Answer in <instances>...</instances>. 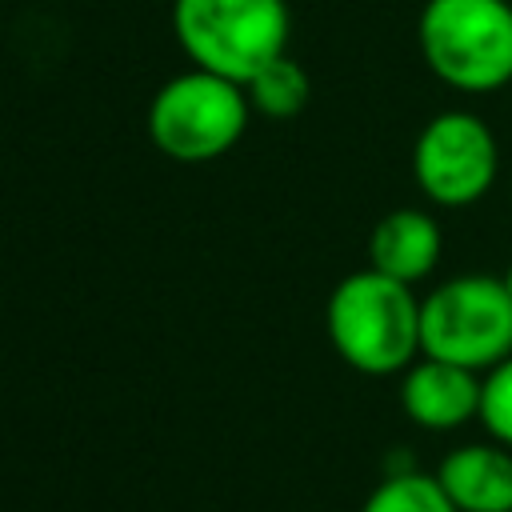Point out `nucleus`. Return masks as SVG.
<instances>
[{"label":"nucleus","mask_w":512,"mask_h":512,"mask_svg":"<svg viewBox=\"0 0 512 512\" xmlns=\"http://www.w3.org/2000/svg\"><path fill=\"white\" fill-rule=\"evenodd\" d=\"M324 328L336 356L364 376H396L420 360V300L412 284L376 268L348 272L332 288Z\"/></svg>","instance_id":"f257e3e1"},{"label":"nucleus","mask_w":512,"mask_h":512,"mask_svg":"<svg viewBox=\"0 0 512 512\" xmlns=\"http://www.w3.org/2000/svg\"><path fill=\"white\" fill-rule=\"evenodd\" d=\"M416 48L428 72L464 96L512 84V4L508 0H424Z\"/></svg>","instance_id":"f03ea898"},{"label":"nucleus","mask_w":512,"mask_h":512,"mask_svg":"<svg viewBox=\"0 0 512 512\" xmlns=\"http://www.w3.org/2000/svg\"><path fill=\"white\" fill-rule=\"evenodd\" d=\"M172 36L192 68L248 84L288 52V0H172Z\"/></svg>","instance_id":"7ed1b4c3"},{"label":"nucleus","mask_w":512,"mask_h":512,"mask_svg":"<svg viewBox=\"0 0 512 512\" xmlns=\"http://www.w3.org/2000/svg\"><path fill=\"white\" fill-rule=\"evenodd\" d=\"M252 116L248 92L204 68H188L164 80L148 104L144 128L156 152L180 164H204L236 148Z\"/></svg>","instance_id":"20e7f679"},{"label":"nucleus","mask_w":512,"mask_h":512,"mask_svg":"<svg viewBox=\"0 0 512 512\" xmlns=\"http://www.w3.org/2000/svg\"><path fill=\"white\" fill-rule=\"evenodd\" d=\"M420 356L472 372H488L512 356V296L504 276L464 272L436 284L420 300Z\"/></svg>","instance_id":"39448f33"},{"label":"nucleus","mask_w":512,"mask_h":512,"mask_svg":"<svg viewBox=\"0 0 512 512\" xmlns=\"http://www.w3.org/2000/svg\"><path fill=\"white\" fill-rule=\"evenodd\" d=\"M500 172V144L476 112L432 116L412 144V176L428 204L472 208L484 200Z\"/></svg>","instance_id":"423d86ee"},{"label":"nucleus","mask_w":512,"mask_h":512,"mask_svg":"<svg viewBox=\"0 0 512 512\" xmlns=\"http://www.w3.org/2000/svg\"><path fill=\"white\" fill-rule=\"evenodd\" d=\"M480 384L484 372L420 356L404 368L400 380V408L412 424L428 432H456L468 420H480Z\"/></svg>","instance_id":"0eeeda50"},{"label":"nucleus","mask_w":512,"mask_h":512,"mask_svg":"<svg viewBox=\"0 0 512 512\" xmlns=\"http://www.w3.org/2000/svg\"><path fill=\"white\" fill-rule=\"evenodd\" d=\"M436 480L460 512H512V448L492 436L452 448Z\"/></svg>","instance_id":"6e6552de"},{"label":"nucleus","mask_w":512,"mask_h":512,"mask_svg":"<svg viewBox=\"0 0 512 512\" xmlns=\"http://www.w3.org/2000/svg\"><path fill=\"white\" fill-rule=\"evenodd\" d=\"M440 252H444V232L436 216L424 208H392L376 220L368 236V268L404 284H420L424 276H432Z\"/></svg>","instance_id":"1a4fd4ad"},{"label":"nucleus","mask_w":512,"mask_h":512,"mask_svg":"<svg viewBox=\"0 0 512 512\" xmlns=\"http://www.w3.org/2000/svg\"><path fill=\"white\" fill-rule=\"evenodd\" d=\"M244 92H248V104H252L256 116H264V120H292V116H300V112L308 108V100H312V80H308L304 64H296V60L284 52V56L268 60V64L244 84Z\"/></svg>","instance_id":"9d476101"},{"label":"nucleus","mask_w":512,"mask_h":512,"mask_svg":"<svg viewBox=\"0 0 512 512\" xmlns=\"http://www.w3.org/2000/svg\"><path fill=\"white\" fill-rule=\"evenodd\" d=\"M360 512H460L440 488L436 472H396L380 480Z\"/></svg>","instance_id":"9b49d317"},{"label":"nucleus","mask_w":512,"mask_h":512,"mask_svg":"<svg viewBox=\"0 0 512 512\" xmlns=\"http://www.w3.org/2000/svg\"><path fill=\"white\" fill-rule=\"evenodd\" d=\"M480 428L512 448V356L484 372L480 384Z\"/></svg>","instance_id":"f8f14e48"},{"label":"nucleus","mask_w":512,"mask_h":512,"mask_svg":"<svg viewBox=\"0 0 512 512\" xmlns=\"http://www.w3.org/2000/svg\"><path fill=\"white\" fill-rule=\"evenodd\" d=\"M504 288H508V296H512V264L504 268Z\"/></svg>","instance_id":"ddd939ff"},{"label":"nucleus","mask_w":512,"mask_h":512,"mask_svg":"<svg viewBox=\"0 0 512 512\" xmlns=\"http://www.w3.org/2000/svg\"><path fill=\"white\" fill-rule=\"evenodd\" d=\"M508 92H512V84H508Z\"/></svg>","instance_id":"4468645a"}]
</instances>
